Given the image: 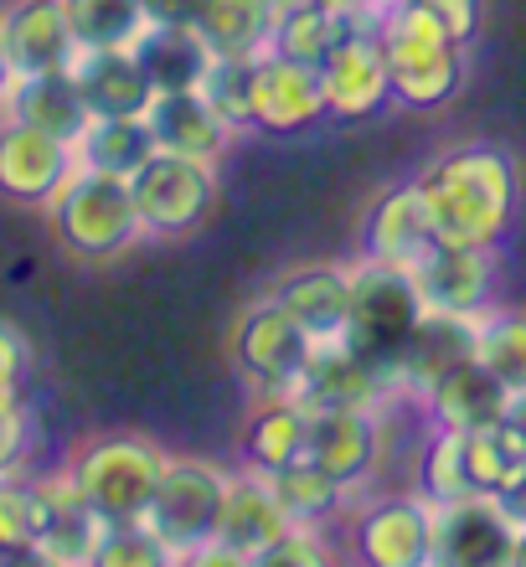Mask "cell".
<instances>
[{
	"mask_svg": "<svg viewBox=\"0 0 526 567\" xmlns=\"http://www.w3.org/2000/svg\"><path fill=\"white\" fill-rule=\"evenodd\" d=\"M145 16L151 27H196L202 0H145Z\"/></svg>",
	"mask_w": 526,
	"mask_h": 567,
	"instance_id": "43",
	"label": "cell"
},
{
	"mask_svg": "<svg viewBox=\"0 0 526 567\" xmlns=\"http://www.w3.org/2000/svg\"><path fill=\"white\" fill-rule=\"evenodd\" d=\"M196 31L212 58H264L274 42L269 0H202Z\"/></svg>",
	"mask_w": 526,
	"mask_h": 567,
	"instance_id": "31",
	"label": "cell"
},
{
	"mask_svg": "<svg viewBox=\"0 0 526 567\" xmlns=\"http://www.w3.org/2000/svg\"><path fill=\"white\" fill-rule=\"evenodd\" d=\"M31 449H37V423H31V408L16 403L0 413V480L27 475Z\"/></svg>",
	"mask_w": 526,
	"mask_h": 567,
	"instance_id": "40",
	"label": "cell"
},
{
	"mask_svg": "<svg viewBox=\"0 0 526 567\" xmlns=\"http://www.w3.org/2000/svg\"><path fill=\"white\" fill-rule=\"evenodd\" d=\"M331 6H347V11H367V16H377L388 0H331Z\"/></svg>",
	"mask_w": 526,
	"mask_h": 567,
	"instance_id": "47",
	"label": "cell"
},
{
	"mask_svg": "<svg viewBox=\"0 0 526 567\" xmlns=\"http://www.w3.org/2000/svg\"><path fill=\"white\" fill-rule=\"evenodd\" d=\"M413 186L444 243L501 248L522 217V165L506 145H454L423 165Z\"/></svg>",
	"mask_w": 526,
	"mask_h": 567,
	"instance_id": "1",
	"label": "cell"
},
{
	"mask_svg": "<svg viewBox=\"0 0 526 567\" xmlns=\"http://www.w3.org/2000/svg\"><path fill=\"white\" fill-rule=\"evenodd\" d=\"M78 93L93 120H140L155 104V83L140 68L135 47H104V52H78L73 58Z\"/></svg>",
	"mask_w": 526,
	"mask_h": 567,
	"instance_id": "21",
	"label": "cell"
},
{
	"mask_svg": "<svg viewBox=\"0 0 526 567\" xmlns=\"http://www.w3.org/2000/svg\"><path fill=\"white\" fill-rule=\"evenodd\" d=\"M388 408H316L310 413V433H305V460H316L320 470H331L341 485L361 491L377 475V464L388 454Z\"/></svg>",
	"mask_w": 526,
	"mask_h": 567,
	"instance_id": "15",
	"label": "cell"
},
{
	"mask_svg": "<svg viewBox=\"0 0 526 567\" xmlns=\"http://www.w3.org/2000/svg\"><path fill=\"white\" fill-rule=\"evenodd\" d=\"M37 547V491L31 475L0 480V557H31Z\"/></svg>",
	"mask_w": 526,
	"mask_h": 567,
	"instance_id": "37",
	"label": "cell"
},
{
	"mask_svg": "<svg viewBox=\"0 0 526 567\" xmlns=\"http://www.w3.org/2000/svg\"><path fill=\"white\" fill-rule=\"evenodd\" d=\"M68 27L78 37V52H104V47H135L151 31L145 0H62Z\"/></svg>",
	"mask_w": 526,
	"mask_h": 567,
	"instance_id": "34",
	"label": "cell"
},
{
	"mask_svg": "<svg viewBox=\"0 0 526 567\" xmlns=\"http://www.w3.org/2000/svg\"><path fill=\"white\" fill-rule=\"evenodd\" d=\"M135 58H140V68L151 73L155 93L202 89V78H207L212 62H217L196 27H151L135 42Z\"/></svg>",
	"mask_w": 526,
	"mask_h": 567,
	"instance_id": "29",
	"label": "cell"
},
{
	"mask_svg": "<svg viewBox=\"0 0 526 567\" xmlns=\"http://www.w3.org/2000/svg\"><path fill=\"white\" fill-rule=\"evenodd\" d=\"M130 192H135L145 238H192L212 217L223 186H217V165L155 150L151 161L130 176Z\"/></svg>",
	"mask_w": 526,
	"mask_h": 567,
	"instance_id": "7",
	"label": "cell"
},
{
	"mask_svg": "<svg viewBox=\"0 0 526 567\" xmlns=\"http://www.w3.org/2000/svg\"><path fill=\"white\" fill-rule=\"evenodd\" d=\"M475 346H481V315L429 310L419 326H413V336L403 341V351L392 357L398 392H403L408 403H419L439 377H450L454 367L475 361Z\"/></svg>",
	"mask_w": 526,
	"mask_h": 567,
	"instance_id": "18",
	"label": "cell"
},
{
	"mask_svg": "<svg viewBox=\"0 0 526 567\" xmlns=\"http://www.w3.org/2000/svg\"><path fill=\"white\" fill-rule=\"evenodd\" d=\"M269 485L279 495V506L289 511V522H300V526H336V522H347V511L357 506L351 501L357 491L341 485L331 470H320L316 460H295L285 470H274Z\"/></svg>",
	"mask_w": 526,
	"mask_h": 567,
	"instance_id": "30",
	"label": "cell"
},
{
	"mask_svg": "<svg viewBox=\"0 0 526 567\" xmlns=\"http://www.w3.org/2000/svg\"><path fill=\"white\" fill-rule=\"evenodd\" d=\"M310 351H316L310 330L274 295L248 305L233 330V367L254 398H295V382H300Z\"/></svg>",
	"mask_w": 526,
	"mask_h": 567,
	"instance_id": "8",
	"label": "cell"
},
{
	"mask_svg": "<svg viewBox=\"0 0 526 567\" xmlns=\"http://www.w3.org/2000/svg\"><path fill=\"white\" fill-rule=\"evenodd\" d=\"M475 361L496 377L506 392L526 388V310H491L481 315V346H475Z\"/></svg>",
	"mask_w": 526,
	"mask_h": 567,
	"instance_id": "35",
	"label": "cell"
},
{
	"mask_svg": "<svg viewBox=\"0 0 526 567\" xmlns=\"http://www.w3.org/2000/svg\"><path fill=\"white\" fill-rule=\"evenodd\" d=\"M295 398H300L310 413L316 408H382V403H403L398 392V377L382 361H367L357 346L341 336V341H320L305 361L300 382H295Z\"/></svg>",
	"mask_w": 526,
	"mask_h": 567,
	"instance_id": "12",
	"label": "cell"
},
{
	"mask_svg": "<svg viewBox=\"0 0 526 567\" xmlns=\"http://www.w3.org/2000/svg\"><path fill=\"white\" fill-rule=\"evenodd\" d=\"M151 135L161 150L171 155H192V161H207L217 165L233 150V124L212 109V99L202 89H181V93H155L151 104Z\"/></svg>",
	"mask_w": 526,
	"mask_h": 567,
	"instance_id": "23",
	"label": "cell"
},
{
	"mask_svg": "<svg viewBox=\"0 0 526 567\" xmlns=\"http://www.w3.org/2000/svg\"><path fill=\"white\" fill-rule=\"evenodd\" d=\"M62 464L104 522H140L151 511L171 454L151 433H93V439L73 444V454Z\"/></svg>",
	"mask_w": 526,
	"mask_h": 567,
	"instance_id": "4",
	"label": "cell"
},
{
	"mask_svg": "<svg viewBox=\"0 0 526 567\" xmlns=\"http://www.w3.org/2000/svg\"><path fill=\"white\" fill-rule=\"evenodd\" d=\"M392 78V104L413 114H434L465 89L470 47H460L423 0H388L372 27Z\"/></svg>",
	"mask_w": 526,
	"mask_h": 567,
	"instance_id": "2",
	"label": "cell"
},
{
	"mask_svg": "<svg viewBox=\"0 0 526 567\" xmlns=\"http://www.w3.org/2000/svg\"><path fill=\"white\" fill-rule=\"evenodd\" d=\"M227 480L233 470L212 460H171L161 485H155V501L140 522L155 532V542L166 547L171 563H196V553L217 542V526H223V506H227Z\"/></svg>",
	"mask_w": 526,
	"mask_h": 567,
	"instance_id": "5",
	"label": "cell"
},
{
	"mask_svg": "<svg viewBox=\"0 0 526 567\" xmlns=\"http://www.w3.org/2000/svg\"><path fill=\"white\" fill-rule=\"evenodd\" d=\"M351 557L367 567H429L434 557V506L419 491H388L347 511Z\"/></svg>",
	"mask_w": 526,
	"mask_h": 567,
	"instance_id": "9",
	"label": "cell"
},
{
	"mask_svg": "<svg viewBox=\"0 0 526 567\" xmlns=\"http://www.w3.org/2000/svg\"><path fill=\"white\" fill-rule=\"evenodd\" d=\"M434 223H429V207L413 181L403 186H388L367 207V223H361V258H377V264H398V269H413L429 243H434Z\"/></svg>",
	"mask_w": 526,
	"mask_h": 567,
	"instance_id": "22",
	"label": "cell"
},
{
	"mask_svg": "<svg viewBox=\"0 0 526 567\" xmlns=\"http://www.w3.org/2000/svg\"><path fill=\"white\" fill-rule=\"evenodd\" d=\"M512 567H526V526L516 532V557H512Z\"/></svg>",
	"mask_w": 526,
	"mask_h": 567,
	"instance_id": "48",
	"label": "cell"
},
{
	"mask_svg": "<svg viewBox=\"0 0 526 567\" xmlns=\"http://www.w3.org/2000/svg\"><path fill=\"white\" fill-rule=\"evenodd\" d=\"M496 501H501V511H506V516H512L516 526H526V464L516 470L512 485H506V491H501Z\"/></svg>",
	"mask_w": 526,
	"mask_h": 567,
	"instance_id": "44",
	"label": "cell"
},
{
	"mask_svg": "<svg viewBox=\"0 0 526 567\" xmlns=\"http://www.w3.org/2000/svg\"><path fill=\"white\" fill-rule=\"evenodd\" d=\"M0 114H6V120L31 124V130H47V135L68 140V145H78L83 130L93 124L89 104H83V93H78L73 68H62V73H37V78H16Z\"/></svg>",
	"mask_w": 526,
	"mask_h": 567,
	"instance_id": "25",
	"label": "cell"
},
{
	"mask_svg": "<svg viewBox=\"0 0 526 567\" xmlns=\"http://www.w3.org/2000/svg\"><path fill=\"white\" fill-rule=\"evenodd\" d=\"M372 27H377V16H367V11H347V6H331V0H305V6H295V11L274 27L269 47L285 52V58H295V62L320 68L347 37L372 31Z\"/></svg>",
	"mask_w": 526,
	"mask_h": 567,
	"instance_id": "28",
	"label": "cell"
},
{
	"mask_svg": "<svg viewBox=\"0 0 526 567\" xmlns=\"http://www.w3.org/2000/svg\"><path fill=\"white\" fill-rule=\"evenodd\" d=\"M289 511L279 506L269 475H258L248 464L233 470L227 480V506H223V526H217V542H207L196 553V567L207 563H227V567H254L258 557L269 553L274 542L289 532Z\"/></svg>",
	"mask_w": 526,
	"mask_h": 567,
	"instance_id": "10",
	"label": "cell"
},
{
	"mask_svg": "<svg viewBox=\"0 0 526 567\" xmlns=\"http://www.w3.org/2000/svg\"><path fill=\"white\" fill-rule=\"evenodd\" d=\"M320 89H326V120H341V124L377 120L392 104L388 58H382L372 31L347 37L331 58L320 62Z\"/></svg>",
	"mask_w": 526,
	"mask_h": 567,
	"instance_id": "19",
	"label": "cell"
},
{
	"mask_svg": "<svg viewBox=\"0 0 526 567\" xmlns=\"http://www.w3.org/2000/svg\"><path fill=\"white\" fill-rule=\"evenodd\" d=\"M166 547L155 542V532L145 522H109L104 542L93 567H166Z\"/></svg>",
	"mask_w": 526,
	"mask_h": 567,
	"instance_id": "38",
	"label": "cell"
},
{
	"mask_svg": "<svg viewBox=\"0 0 526 567\" xmlns=\"http://www.w3.org/2000/svg\"><path fill=\"white\" fill-rule=\"evenodd\" d=\"M73 171H78V150L68 140L0 114V196L6 202L47 212L62 186L73 181Z\"/></svg>",
	"mask_w": 526,
	"mask_h": 567,
	"instance_id": "14",
	"label": "cell"
},
{
	"mask_svg": "<svg viewBox=\"0 0 526 567\" xmlns=\"http://www.w3.org/2000/svg\"><path fill=\"white\" fill-rule=\"evenodd\" d=\"M305 433H310V408L300 398H258L238 429V454L248 470L274 475L305 460Z\"/></svg>",
	"mask_w": 526,
	"mask_h": 567,
	"instance_id": "27",
	"label": "cell"
},
{
	"mask_svg": "<svg viewBox=\"0 0 526 567\" xmlns=\"http://www.w3.org/2000/svg\"><path fill=\"white\" fill-rule=\"evenodd\" d=\"M274 299L285 305L310 341H341L351 320V264H300L274 284Z\"/></svg>",
	"mask_w": 526,
	"mask_h": 567,
	"instance_id": "24",
	"label": "cell"
},
{
	"mask_svg": "<svg viewBox=\"0 0 526 567\" xmlns=\"http://www.w3.org/2000/svg\"><path fill=\"white\" fill-rule=\"evenodd\" d=\"M73 150H78V165L130 181L161 145H155V135H151V120L140 114V120H93Z\"/></svg>",
	"mask_w": 526,
	"mask_h": 567,
	"instance_id": "32",
	"label": "cell"
},
{
	"mask_svg": "<svg viewBox=\"0 0 526 567\" xmlns=\"http://www.w3.org/2000/svg\"><path fill=\"white\" fill-rule=\"evenodd\" d=\"M31 491H37V547H31V557L47 567H93L109 522L93 511L89 495L78 491L68 464L31 475Z\"/></svg>",
	"mask_w": 526,
	"mask_h": 567,
	"instance_id": "11",
	"label": "cell"
},
{
	"mask_svg": "<svg viewBox=\"0 0 526 567\" xmlns=\"http://www.w3.org/2000/svg\"><path fill=\"white\" fill-rule=\"evenodd\" d=\"M506 403H512V392L501 388V382L485 372L481 361L454 367L450 377H439L434 388L419 398L423 419L439 423V429H460V433L501 423V419H506Z\"/></svg>",
	"mask_w": 526,
	"mask_h": 567,
	"instance_id": "26",
	"label": "cell"
},
{
	"mask_svg": "<svg viewBox=\"0 0 526 567\" xmlns=\"http://www.w3.org/2000/svg\"><path fill=\"white\" fill-rule=\"evenodd\" d=\"M47 217H52L62 254H73L78 264H114L135 243H145V223H140L130 181L89 171V165H78L73 181L58 192V202L47 207Z\"/></svg>",
	"mask_w": 526,
	"mask_h": 567,
	"instance_id": "3",
	"label": "cell"
},
{
	"mask_svg": "<svg viewBox=\"0 0 526 567\" xmlns=\"http://www.w3.org/2000/svg\"><path fill=\"white\" fill-rule=\"evenodd\" d=\"M413 491H419L429 506L475 495V485H470V464H465V433L429 423L419 454H413Z\"/></svg>",
	"mask_w": 526,
	"mask_h": 567,
	"instance_id": "33",
	"label": "cell"
},
{
	"mask_svg": "<svg viewBox=\"0 0 526 567\" xmlns=\"http://www.w3.org/2000/svg\"><path fill=\"white\" fill-rule=\"evenodd\" d=\"M326 120V89L320 68L295 62L285 52H264L254 62V130L258 135H305Z\"/></svg>",
	"mask_w": 526,
	"mask_h": 567,
	"instance_id": "17",
	"label": "cell"
},
{
	"mask_svg": "<svg viewBox=\"0 0 526 567\" xmlns=\"http://www.w3.org/2000/svg\"><path fill=\"white\" fill-rule=\"evenodd\" d=\"M0 47L16 78L62 73L78 58V37L68 27L62 0H6L0 6Z\"/></svg>",
	"mask_w": 526,
	"mask_h": 567,
	"instance_id": "20",
	"label": "cell"
},
{
	"mask_svg": "<svg viewBox=\"0 0 526 567\" xmlns=\"http://www.w3.org/2000/svg\"><path fill=\"white\" fill-rule=\"evenodd\" d=\"M16 73H11V58H6V47H0V109H6V93H11Z\"/></svg>",
	"mask_w": 526,
	"mask_h": 567,
	"instance_id": "46",
	"label": "cell"
},
{
	"mask_svg": "<svg viewBox=\"0 0 526 567\" xmlns=\"http://www.w3.org/2000/svg\"><path fill=\"white\" fill-rule=\"evenodd\" d=\"M501 429L516 439V449L526 454V388L512 392V403H506V419H501Z\"/></svg>",
	"mask_w": 526,
	"mask_h": 567,
	"instance_id": "45",
	"label": "cell"
},
{
	"mask_svg": "<svg viewBox=\"0 0 526 567\" xmlns=\"http://www.w3.org/2000/svg\"><path fill=\"white\" fill-rule=\"evenodd\" d=\"M429 305H423L413 274L398 264H377L361 258L351 264V320H347V341L357 346L367 361L392 367V357L403 351V341L413 336Z\"/></svg>",
	"mask_w": 526,
	"mask_h": 567,
	"instance_id": "6",
	"label": "cell"
},
{
	"mask_svg": "<svg viewBox=\"0 0 526 567\" xmlns=\"http://www.w3.org/2000/svg\"><path fill=\"white\" fill-rule=\"evenodd\" d=\"M254 62L258 58H217L212 73L202 78V93H207L212 109H217L238 135L254 130Z\"/></svg>",
	"mask_w": 526,
	"mask_h": 567,
	"instance_id": "36",
	"label": "cell"
},
{
	"mask_svg": "<svg viewBox=\"0 0 526 567\" xmlns=\"http://www.w3.org/2000/svg\"><path fill=\"white\" fill-rule=\"evenodd\" d=\"M423 6L439 16V27L450 31L460 47L475 42V31H481V16H485V0H423Z\"/></svg>",
	"mask_w": 526,
	"mask_h": 567,
	"instance_id": "42",
	"label": "cell"
},
{
	"mask_svg": "<svg viewBox=\"0 0 526 567\" xmlns=\"http://www.w3.org/2000/svg\"><path fill=\"white\" fill-rule=\"evenodd\" d=\"M413 284L429 310L450 315H485L496 305V248H470V243H444L434 238L429 254L413 264Z\"/></svg>",
	"mask_w": 526,
	"mask_h": 567,
	"instance_id": "16",
	"label": "cell"
},
{
	"mask_svg": "<svg viewBox=\"0 0 526 567\" xmlns=\"http://www.w3.org/2000/svg\"><path fill=\"white\" fill-rule=\"evenodd\" d=\"M522 526L501 511L496 495H460L434 506V557L439 567H512Z\"/></svg>",
	"mask_w": 526,
	"mask_h": 567,
	"instance_id": "13",
	"label": "cell"
},
{
	"mask_svg": "<svg viewBox=\"0 0 526 567\" xmlns=\"http://www.w3.org/2000/svg\"><path fill=\"white\" fill-rule=\"evenodd\" d=\"M27 372H31V341L11 326V320H0V413L21 403Z\"/></svg>",
	"mask_w": 526,
	"mask_h": 567,
	"instance_id": "41",
	"label": "cell"
},
{
	"mask_svg": "<svg viewBox=\"0 0 526 567\" xmlns=\"http://www.w3.org/2000/svg\"><path fill=\"white\" fill-rule=\"evenodd\" d=\"M326 532H331V526H300L295 522L254 567H320V563H336L341 553L331 547Z\"/></svg>",
	"mask_w": 526,
	"mask_h": 567,
	"instance_id": "39",
	"label": "cell"
}]
</instances>
